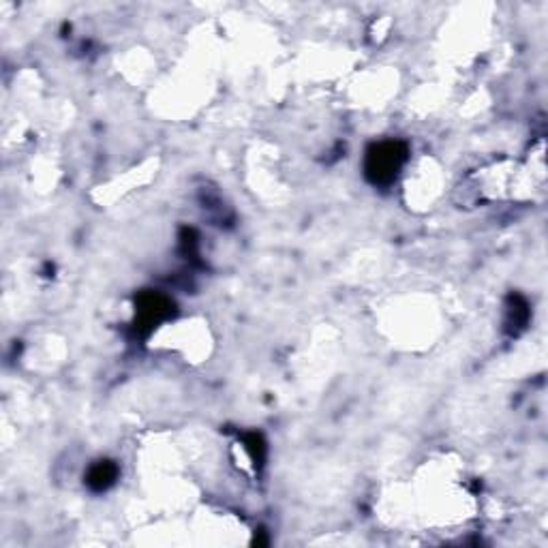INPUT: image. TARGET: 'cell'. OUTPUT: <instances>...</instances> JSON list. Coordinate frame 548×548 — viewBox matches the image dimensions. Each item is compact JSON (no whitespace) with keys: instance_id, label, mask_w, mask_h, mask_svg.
I'll return each instance as SVG.
<instances>
[{"instance_id":"1","label":"cell","mask_w":548,"mask_h":548,"mask_svg":"<svg viewBox=\"0 0 548 548\" xmlns=\"http://www.w3.org/2000/svg\"><path fill=\"white\" fill-rule=\"evenodd\" d=\"M407 159V148L401 142H382L369 150L367 155V174L373 182H384L394 180V176L399 174L401 165Z\"/></svg>"},{"instance_id":"2","label":"cell","mask_w":548,"mask_h":548,"mask_svg":"<svg viewBox=\"0 0 548 548\" xmlns=\"http://www.w3.org/2000/svg\"><path fill=\"white\" fill-rule=\"evenodd\" d=\"M116 476H118V467L109 461H101L91 467L86 480H88V487H91L92 490H106L112 487Z\"/></svg>"}]
</instances>
